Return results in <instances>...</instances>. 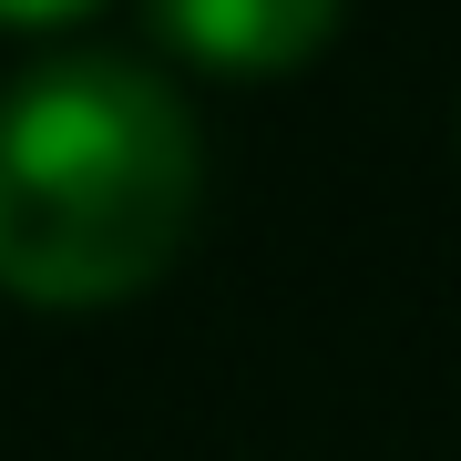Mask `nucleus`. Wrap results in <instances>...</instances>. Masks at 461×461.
I'll list each match as a JSON object with an SVG mask.
<instances>
[{"instance_id": "nucleus-1", "label": "nucleus", "mask_w": 461, "mask_h": 461, "mask_svg": "<svg viewBox=\"0 0 461 461\" xmlns=\"http://www.w3.org/2000/svg\"><path fill=\"white\" fill-rule=\"evenodd\" d=\"M205 144L133 51H51L0 83V297L123 308L195 236Z\"/></svg>"}, {"instance_id": "nucleus-2", "label": "nucleus", "mask_w": 461, "mask_h": 461, "mask_svg": "<svg viewBox=\"0 0 461 461\" xmlns=\"http://www.w3.org/2000/svg\"><path fill=\"white\" fill-rule=\"evenodd\" d=\"M154 32H165V51H185L205 72L267 83V72H297L329 51L339 0H154Z\"/></svg>"}, {"instance_id": "nucleus-3", "label": "nucleus", "mask_w": 461, "mask_h": 461, "mask_svg": "<svg viewBox=\"0 0 461 461\" xmlns=\"http://www.w3.org/2000/svg\"><path fill=\"white\" fill-rule=\"evenodd\" d=\"M93 0H0V21L11 32H51V21H83Z\"/></svg>"}]
</instances>
